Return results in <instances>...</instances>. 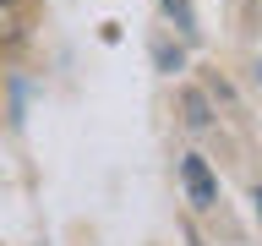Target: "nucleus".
<instances>
[{
	"label": "nucleus",
	"mask_w": 262,
	"mask_h": 246,
	"mask_svg": "<svg viewBox=\"0 0 262 246\" xmlns=\"http://www.w3.org/2000/svg\"><path fill=\"white\" fill-rule=\"evenodd\" d=\"M180 186L191 197V208H213V202H219V180H213L202 153H186V159H180Z\"/></svg>",
	"instance_id": "nucleus-1"
},
{
	"label": "nucleus",
	"mask_w": 262,
	"mask_h": 246,
	"mask_svg": "<svg viewBox=\"0 0 262 246\" xmlns=\"http://www.w3.org/2000/svg\"><path fill=\"white\" fill-rule=\"evenodd\" d=\"M164 16L175 22V33L186 38V44L196 38V11H191V0H164Z\"/></svg>",
	"instance_id": "nucleus-2"
},
{
	"label": "nucleus",
	"mask_w": 262,
	"mask_h": 246,
	"mask_svg": "<svg viewBox=\"0 0 262 246\" xmlns=\"http://www.w3.org/2000/svg\"><path fill=\"white\" fill-rule=\"evenodd\" d=\"M186 120L191 126H208V98L202 93H186Z\"/></svg>",
	"instance_id": "nucleus-3"
},
{
	"label": "nucleus",
	"mask_w": 262,
	"mask_h": 246,
	"mask_svg": "<svg viewBox=\"0 0 262 246\" xmlns=\"http://www.w3.org/2000/svg\"><path fill=\"white\" fill-rule=\"evenodd\" d=\"M159 66H164V71H180V49H169V44H159Z\"/></svg>",
	"instance_id": "nucleus-4"
},
{
	"label": "nucleus",
	"mask_w": 262,
	"mask_h": 246,
	"mask_svg": "<svg viewBox=\"0 0 262 246\" xmlns=\"http://www.w3.org/2000/svg\"><path fill=\"white\" fill-rule=\"evenodd\" d=\"M251 202H257V213H262V192H257V197H251Z\"/></svg>",
	"instance_id": "nucleus-5"
}]
</instances>
